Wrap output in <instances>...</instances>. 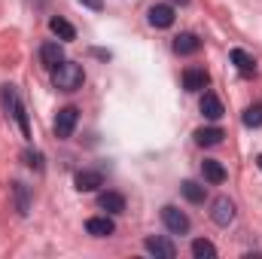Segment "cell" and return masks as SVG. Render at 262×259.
I'll return each mask as SVG.
<instances>
[{"instance_id":"1","label":"cell","mask_w":262,"mask_h":259,"mask_svg":"<svg viewBox=\"0 0 262 259\" xmlns=\"http://www.w3.org/2000/svg\"><path fill=\"white\" fill-rule=\"evenodd\" d=\"M82 82H85V73H82V67L76 64V61H61V64L52 70V85L58 89V92H76V89H82Z\"/></svg>"},{"instance_id":"2","label":"cell","mask_w":262,"mask_h":259,"mask_svg":"<svg viewBox=\"0 0 262 259\" xmlns=\"http://www.w3.org/2000/svg\"><path fill=\"white\" fill-rule=\"evenodd\" d=\"M0 98H3V107H6V113L18 122V128L25 137H31V125H28V113H25V104H21V98H18V89L15 85H0Z\"/></svg>"},{"instance_id":"3","label":"cell","mask_w":262,"mask_h":259,"mask_svg":"<svg viewBox=\"0 0 262 259\" xmlns=\"http://www.w3.org/2000/svg\"><path fill=\"white\" fill-rule=\"evenodd\" d=\"M162 223H165V229L171 235H186L189 232V217L180 207H174V204H165L162 207Z\"/></svg>"},{"instance_id":"4","label":"cell","mask_w":262,"mask_h":259,"mask_svg":"<svg viewBox=\"0 0 262 259\" xmlns=\"http://www.w3.org/2000/svg\"><path fill=\"white\" fill-rule=\"evenodd\" d=\"M210 220L216 223V226H229L232 220H235V201L232 198H226V195H220V198H213V204H210Z\"/></svg>"},{"instance_id":"5","label":"cell","mask_w":262,"mask_h":259,"mask_svg":"<svg viewBox=\"0 0 262 259\" xmlns=\"http://www.w3.org/2000/svg\"><path fill=\"white\" fill-rule=\"evenodd\" d=\"M76 122H79V110L76 107H61L58 116H55V137L67 140L73 134V128H76Z\"/></svg>"},{"instance_id":"6","label":"cell","mask_w":262,"mask_h":259,"mask_svg":"<svg viewBox=\"0 0 262 259\" xmlns=\"http://www.w3.org/2000/svg\"><path fill=\"white\" fill-rule=\"evenodd\" d=\"M146 18H149V25L152 28H159V31H165V28H171L174 25V6L171 3H152L149 6V12H146Z\"/></svg>"},{"instance_id":"7","label":"cell","mask_w":262,"mask_h":259,"mask_svg":"<svg viewBox=\"0 0 262 259\" xmlns=\"http://www.w3.org/2000/svg\"><path fill=\"white\" fill-rule=\"evenodd\" d=\"M143 247H146V253H152L156 259H174L177 256V247L168 238H162V235H149L143 241Z\"/></svg>"},{"instance_id":"8","label":"cell","mask_w":262,"mask_h":259,"mask_svg":"<svg viewBox=\"0 0 262 259\" xmlns=\"http://www.w3.org/2000/svg\"><path fill=\"white\" fill-rule=\"evenodd\" d=\"M73 186H76L79 192H95V189H101V186H104V174H101V171H92V168L76 171Z\"/></svg>"},{"instance_id":"9","label":"cell","mask_w":262,"mask_h":259,"mask_svg":"<svg viewBox=\"0 0 262 259\" xmlns=\"http://www.w3.org/2000/svg\"><path fill=\"white\" fill-rule=\"evenodd\" d=\"M85 232L92 235V238H110L113 232H116V223L104 213V217H89L85 220Z\"/></svg>"},{"instance_id":"10","label":"cell","mask_w":262,"mask_h":259,"mask_svg":"<svg viewBox=\"0 0 262 259\" xmlns=\"http://www.w3.org/2000/svg\"><path fill=\"white\" fill-rule=\"evenodd\" d=\"M40 61H43V67L55 70V67L64 61V46H61L58 40H52V43H43V46H40Z\"/></svg>"},{"instance_id":"11","label":"cell","mask_w":262,"mask_h":259,"mask_svg":"<svg viewBox=\"0 0 262 259\" xmlns=\"http://www.w3.org/2000/svg\"><path fill=\"white\" fill-rule=\"evenodd\" d=\"M229 58H232V64L238 67L241 76H253V73H256V58H253L250 52H244V49H232Z\"/></svg>"},{"instance_id":"12","label":"cell","mask_w":262,"mask_h":259,"mask_svg":"<svg viewBox=\"0 0 262 259\" xmlns=\"http://www.w3.org/2000/svg\"><path fill=\"white\" fill-rule=\"evenodd\" d=\"M98 207H101L104 213H122V210H125V195L107 189V192L98 195Z\"/></svg>"},{"instance_id":"13","label":"cell","mask_w":262,"mask_h":259,"mask_svg":"<svg viewBox=\"0 0 262 259\" xmlns=\"http://www.w3.org/2000/svg\"><path fill=\"white\" fill-rule=\"evenodd\" d=\"M201 113H204V119L216 122V119L223 116V101H220L213 92H204V95H201Z\"/></svg>"},{"instance_id":"14","label":"cell","mask_w":262,"mask_h":259,"mask_svg":"<svg viewBox=\"0 0 262 259\" xmlns=\"http://www.w3.org/2000/svg\"><path fill=\"white\" fill-rule=\"evenodd\" d=\"M49 31L61 40V43H70V40H76V28L67 21V18H61V15H55V18H49Z\"/></svg>"},{"instance_id":"15","label":"cell","mask_w":262,"mask_h":259,"mask_svg":"<svg viewBox=\"0 0 262 259\" xmlns=\"http://www.w3.org/2000/svg\"><path fill=\"white\" fill-rule=\"evenodd\" d=\"M183 89H186V92H201V89H207V73H204L201 67L183 70Z\"/></svg>"},{"instance_id":"16","label":"cell","mask_w":262,"mask_h":259,"mask_svg":"<svg viewBox=\"0 0 262 259\" xmlns=\"http://www.w3.org/2000/svg\"><path fill=\"white\" fill-rule=\"evenodd\" d=\"M201 174H204V180L213 183V186L226 180V168H223L216 159H204V162H201Z\"/></svg>"},{"instance_id":"17","label":"cell","mask_w":262,"mask_h":259,"mask_svg":"<svg viewBox=\"0 0 262 259\" xmlns=\"http://www.w3.org/2000/svg\"><path fill=\"white\" fill-rule=\"evenodd\" d=\"M180 192H183V198H186L189 204H204V198H207V186H201V183H195V180H183Z\"/></svg>"},{"instance_id":"18","label":"cell","mask_w":262,"mask_h":259,"mask_svg":"<svg viewBox=\"0 0 262 259\" xmlns=\"http://www.w3.org/2000/svg\"><path fill=\"white\" fill-rule=\"evenodd\" d=\"M198 49H201V40H198L195 34H180L174 40V52L177 55H195Z\"/></svg>"},{"instance_id":"19","label":"cell","mask_w":262,"mask_h":259,"mask_svg":"<svg viewBox=\"0 0 262 259\" xmlns=\"http://www.w3.org/2000/svg\"><path fill=\"white\" fill-rule=\"evenodd\" d=\"M223 128H216V125H207V128H198L195 131V143L198 146H216V143H223Z\"/></svg>"},{"instance_id":"20","label":"cell","mask_w":262,"mask_h":259,"mask_svg":"<svg viewBox=\"0 0 262 259\" xmlns=\"http://www.w3.org/2000/svg\"><path fill=\"white\" fill-rule=\"evenodd\" d=\"M12 198H15V210L25 217V213L31 210V195H28V186L15 180V183H12Z\"/></svg>"},{"instance_id":"21","label":"cell","mask_w":262,"mask_h":259,"mask_svg":"<svg viewBox=\"0 0 262 259\" xmlns=\"http://www.w3.org/2000/svg\"><path fill=\"white\" fill-rule=\"evenodd\" d=\"M244 125L247 128H262V104H250L244 110Z\"/></svg>"},{"instance_id":"22","label":"cell","mask_w":262,"mask_h":259,"mask_svg":"<svg viewBox=\"0 0 262 259\" xmlns=\"http://www.w3.org/2000/svg\"><path fill=\"white\" fill-rule=\"evenodd\" d=\"M192 256L195 259H204V256H216V247L207 241V238H195L192 241Z\"/></svg>"},{"instance_id":"23","label":"cell","mask_w":262,"mask_h":259,"mask_svg":"<svg viewBox=\"0 0 262 259\" xmlns=\"http://www.w3.org/2000/svg\"><path fill=\"white\" fill-rule=\"evenodd\" d=\"M21 159H25V165H28V168H34V171H43V156H40V153H31V149H25V156H21Z\"/></svg>"},{"instance_id":"24","label":"cell","mask_w":262,"mask_h":259,"mask_svg":"<svg viewBox=\"0 0 262 259\" xmlns=\"http://www.w3.org/2000/svg\"><path fill=\"white\" fill-rule=\"evenodd\" d=\"M79 3H82L85 9H92V12H98V9L104 6V0H79Z\"/></svg>"},{"instance_id":"25","label":"cell","mask_w":262,"mask_h":259,"mask_svg":"<svg viewBox=\"0 0 262 259\" xmlns=\"http://www.w3.org/2000/svg\"><path fill=\"white\" fill-rule=\"evenodd\" d=\"M256 165H259V171H262V153H259V156H256Z\"/></svg>"},{"instance_id":"26","label":"cell","mask_w":262,"mask_h":259,"mask_svg":"<svg viewBox=\"0 0 262 259\" xmlns=\"http://www.w3.org/2000/svg\"><path fill=\"white\" fill-rule=\"evenodd\" d=\"M171 3H180V6H183V3H189V0H171Z\"/></svg>"}]
</instances>
